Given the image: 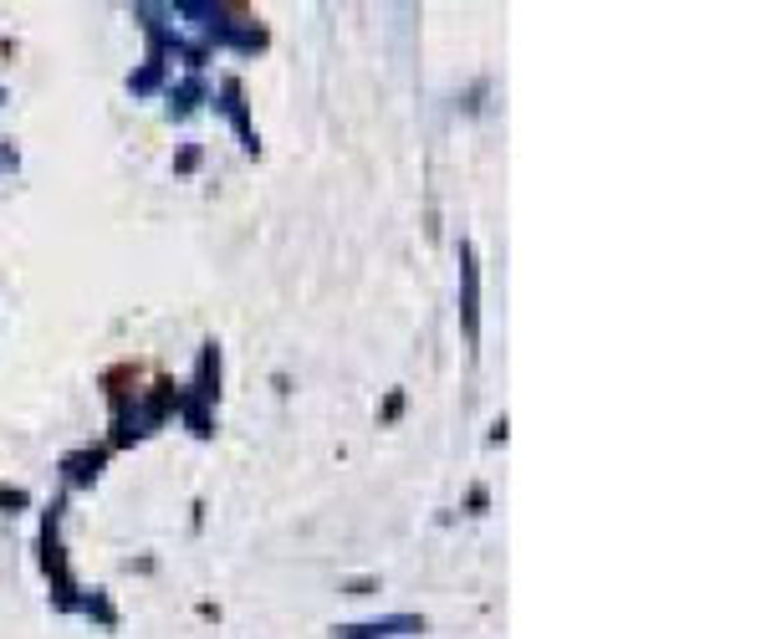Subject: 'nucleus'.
Instances as JSON below:
<instances>
[{
  "mask_svg": "<svg viewBox=\"0 0 766 639\" xmlns=\"http://www.w3.org/2000/svg\"><path fill=\"white\" fill-rule=\"evenodd\" d=\"M419 619L414 614H394V619H373V625H348V629H338L342 639H388V635H419Z\"/></svg>",
  "mask_w": 766,
  "mask_h": 639,
  "instance_id": "obj_1",
  "label": "nucleus"
}]
</instances>
